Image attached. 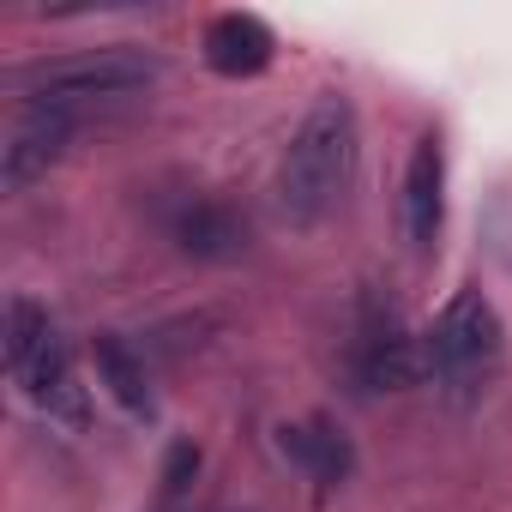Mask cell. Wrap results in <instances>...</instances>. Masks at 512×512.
<instances>
[{"label":"cell","mask_w":512,"mask_h":512,"mask_svg":"<svg viewBox=\"0 0 512 512\" xmlns=\"http://www.w3.org/2000/svg\"><path fill=\"white\" fill-rule=\"evenodd\" d=\"M193 470H199V452H193V446H175V458H169V470H163V494H181Z\"/></svg>","instance_id":"12"},{"label":"cell","mask_w":512,"mask_h":512,"mask_svg":"<svg viewBox=\"0 0 512 512\" xmlns=\"http://www.w3.org/2000/svg\"><path fill=\"white\" fill-rule=\"evenodd\" d=\"M169 235H175L181 253H193V260H235V253L247 247V223L223 199H199V193L175 205Z\"/></svg>","instance_id":"9"},{"label":"cell","mask_w":512,"mask_h":512,"mask_svg":"<svg viewBox=\"0 0 512 512\" xmlns=\"http://www.w3.org/2000/svg\"><path fill=\"white\" fill-rule=\"evenodd\" d=\"M356 145H362V127H356L350 97H338V91L314 97L302 127L290 133L284 163H278V217L290 229H314L344 199V187L356 175Z\"/></svg>","instance_id":"1"},{"label":"cell","mask_w":512,"mask_h":512,"mask_svg":"<svg viewBox=\"0 0 512 512\" xmlns=\"http://www.w3.org/2000/svg\"><path fill=\"white\" fill-rule=\"evenodd\" d=\"M440 217H446V151L434 133H422L410 163H404V199H398V223H404L410 253H428L440 241Z\"/></svg>","instance_id":"7"},{"label":"cell","mask_w":512,"mask_h":512,"mask_svg":"<svg viewBox=\"0 0 512 512\" xmlns=\"http://www.w3.org/2000/svg\"><path fill=\"white\" fill-rule=\"evenodd\" d=\"M350 368L368 392H404L422 374V338L404 326V314L386 296H362L356 308V332H350Z\"/></svg>","instance_id":"5"},{"label":"cell","mask_w":512,"mask_h":512,"mask_svg":"<svg viewBox=\"0 0 512 512\" xmlns=\"http://www.w3.org/2000/svg\"><path fill=\"white\" fill-rule=\"evenodd\" d=\"M157 79V61L139 55V49H91V55H73V61H43L31 67L19 85L31 103L43 109H79V103H115V97H133Z\"/></svg>","instance_id":"4"},{"label":"cell","mask_w":512,"mask_h":512,"mask_svg":"<svg viewBox=\"0 0 512 512\" xmlns=\"http://www.w3.org/2000/svg\"><path fill=\"white\" fill-rule=\"evenodd\" d=\"M97 380H103L127 410H151V374H145V356L127 350L121 338H97Z\"/></svg>","instance_id":"11"},{"label":"cell","mask_w":512,"mask_h":512,"mask_svg":"<svg viewBox=\"0 0 512 512\" xmlns=\"http://www.w3.org/2000/svg\"><path fill=\"white\" fill-rule=\"evenodd\" d=\"M500 368H506V326L494 302L482 290H458L422 332V374L452 404H470L500 380Z\"/></svg>","instance_id":"2"},{"label":"cell","mask_w":512,"mask_h":512,"mask_svg":"<svg viewBox=\"0 0 512 512\" xmlns=\"http://www.w3.org/2000/svg\"><path fill=\"white\" fill-rule=\"evenodd\" d=\"M272 49H278V37L266 31V19H253V13H217L205 25V67L223 73V79L266 73L272 67Z\"/></svg>","instance_id":"8"},{"label":"cell","mask_w":512,"mask_h":512,"mask_svg":"<svg viewBox=\"0 0 512 512\" xmlns=\"http://www.w3.org/2000/svg\"><path fill=\"white\" fill-rule=\"evenodd\" d=\"M0 356H7V374L19 380V392L49 416V422H67V428H85V386H79V368H73V350L61 344L55 320L31 302V296H13L7 302V332H0Z\"/></svg>","instance_id":"3"},{"label":"cell","mask_w":512,"mask_h":512,"mask_svg":"<svg viewBox=\"0 0 512 512\" xmlns=\"http://www.w3.org/2000/svg\"><path fill=\"white\" fill-rule=\"evenodd\" d=\"M278 446H284L320 488H338V482L350 476V440H344V428H332V422H296V428L278 434Z\"/></svg>","instance_id":"10"},{"label":"cell","mask_w":512,"mask_h":512,"mask_svg":"<svg viewBox=\"0 0 512 512\" xmlns=\"http://www.w3.org/2000/svg\"><path fill=\"white\" fill-rule=\"evenodd\" d=\"M73 145V115L67 109H43V103H25V115L13 121L7 145H0V187L7 193H25L31 181H43Z\"/></svg>","instance_id":"6"}]
</instances>
